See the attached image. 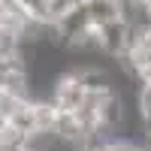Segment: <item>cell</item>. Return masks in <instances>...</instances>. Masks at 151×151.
<instances>
[{"instance_id":"6da1fadb","label":"cell","mask_w":151,"mask_h":151,"mask_svg":"<svg viewBox=\"0 0 151 151\" xmlns=\"http://www.w3.org/2000/svg\"><path fill=\"white\" fill-rule=\"evenodd\" d=\"M79 3L94 27H103V24L124 18V0H79Z\"/></svg>"}]
</instances>
